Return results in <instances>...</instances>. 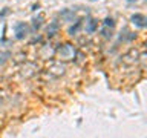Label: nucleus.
<instances>
[{"label": "nucleus", "instance_id": "obj_1", "mask_svg": "<svg viewBox=\"0 0 147 138\" xmlns=\"http://www.w3.org/2000/svg\"><path fill=\"white\" fill-rule=\"evenodd\" d=\"M57 54L61 60H74V57L77 55V51L72 45L66 43V45H63L61 48L57 49Z\"/></svg>", "mask_w": 147, "mask_h": 138}, {"label": "nucleus", "instance_id": "obj_2", "mask_svg": "<svg viewBox=\"0 0 147 138\" xmlns=\"http://www.w3.org/2000/svg\"><path fill=\"white\" fill-rule=\"evenodd\" d=\"M48 71L51 72V74H54V75H63L64 74V71H66V68H64V64L61 63V62H57V63H52L51 66L48 68Z\"/></svg>", "mask_w": 147, "mask_h": 138}, {"label": "nucleus", "instance_id": "obj_3", "mask_svg": "<svg viewBox=\"0 0 147 138\" xmlns=\"http://www.w3.org/2000/svg\"><path fill=\"white\" fill-rule=\"evenodd\" d=\"M28 32V25L26 23H17L16 26V34H17V39H23Z\"/></svg>", "mask_w": 147, "mask_h": 138}, {"label": "nucleus", "instance_id": "obj_4", "mask_svg": "<svg viewBox=\"0 0 147 138\" xmlns=\"http://www.w3.org/2000/svg\"><path fill=\"white\" fill-rule=\"evenodd\" d=\"M132 20H133V23H136L138 26H146V25H147V18H146L144 16H140V14L133 16Z\"/></svg>", "mask_w": 147, "mask_h": 138}, {"label": "nucleus", "instance_id": "obj_5", "mask_svg": "<svg viewBox=\"0 0 147 138\" xmlns=\"http://www.w3.org/2000/svg\"><path fill=\"white\" fill-rule=\"evenodd\" d=\"M57 31H58V23H57V22H54L52 25L48 28V34H49V35H54Z\"/></svg>", "mask_w": 147, "mask_h": 138}, {"label": "nucleus", "instance_id": "obj_6", "mask_svg": "<svg viewBox=\"0 0 147 138\" xmlns=\"http://www.w3.org/2000/svg\"><path fill=\"white\" fill-rule=\"evenodd\" d=\"M60 17L64 18V20H71V18H74V12H71V11H63L61 14H60Z\"/></svg>", "mask_w": 147, "mask_h": 138}, {"label": "nucleus", "instance_id": "obj_7", "mask_svg": "<svg viewBox=\"0 0 147 138\" xmlns=\"http://www.w3.org/2000/svg\"><path fill=\"white\" fill-rule=\"evenodd\" d=\"M95 28H96V22L95 20H89V23H87V32L92 34V32L95 31Z\"/></svg>", "mask_w": 147, "mask_h": 138}, {"label": "nucleus", "instance_id": "obj_8", "mask_svg": "<svg viewBox=\"0 0 147 138\" xmlns=\"http://www.w3.org/2000/svg\"><path fill=\"white\" fill-rule=\"evenodd\" d=\"M8 57H9V52H2V51H0V64H3L6 62Z\"/></svg>", "mask_w": 147, "mask_h": 138}, {"label": "nucleus", "instance_id": "obj_9", "mask_svg": "<svg viewBox=\"0 0 147 138\" xmlns=\"http://www.w3.org/2000/svg\"><path fill=\"white\" fill-rule=\"evenodd\" d=\"M80 26H81V22H77V23H75V26H72L71 29H69V34L74 35V34H75V32L78 31V28H80Z\"/></svg>", "mask_w": 147, "mask_h": 138}, {"label": "nucleus", "instance_id": "obj_10", "mask_svg": "<svg viewBox=\"0 0 147 138\" xmlns=\"http://www.w3.org/2000/svg\"><path fill=\"white\" fill-rule=\"evenodd\" d=\"M104 25H106V26H110V28H113V26H115V23H113V20H112V18H106V20H104Z\"/></svg>", "mask_w": 147, "mask_h": 138}, {"label": "nucleus", "instance_id": "obj_11", "mask_svg": "<svg viewBox=\"0 0 147 138\" xmlns=\"http://www.w3.org/2000/svg\"><path fill=\"white\" fill-rule=\"evenodd\" d=\"M103 35L106 37V39H109V37L112 35V34H109V29H107V28H104V29H103Z\"/></svg>", "mask_w": 147, "mask_h": 138}]
</instances>
